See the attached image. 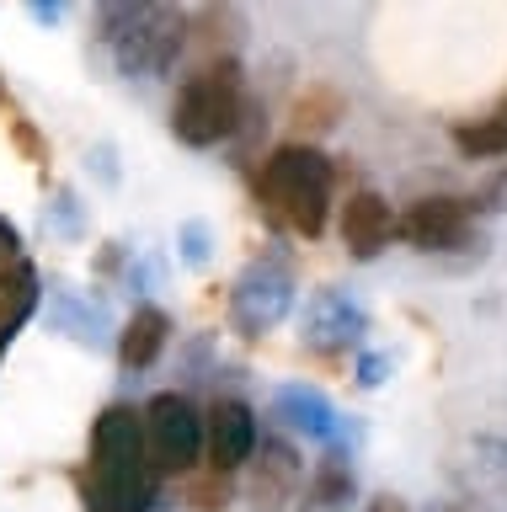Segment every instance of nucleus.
I'll use <instances>...</instances> for the list:
<instances>
[{"mask_svg":"<svg viewBox=\"0 0 507 512\" xmlns=\"http://www.w3.org/2000/svg\"><path fill=\"white\" fill-rule=\"evenodd\" d=\"M166 480L155 475V464L145 454V427L129 400L97 411L91 422V454L75 470V491H81L86 512H150L161 502Z\"/></svg>","mask_w":507,"mask_h":512,"instance_id":"obj_1","label":"nucleus"},{"mask_svg":"<svg viewBox=\"0 0 507 512\" xmlns=\"http://www.w3.org/2000/svg\"><path fill=\"white\" fill-rule=\"evenodd\" d=\"M187 11L155 6V0H113L97 11V38L113 48L118 75L129 80H161L177 70L187 48Z\"/></svg>","mask_w":507,"mask_h":512,"instance_id":"obj_2","label":"nucleus"},{"mask_svg":"<svg viewBox=\"0 0 507 512\" xmlns=\"http://www.w3.org/2000/svg\"><path fill=\"white\" fill-rule=\"evenodd\" d=\"M331 192H337V171H331L326 150H315V144H305V139L278 144V150L262 160L257 198L267 203V214L283 219L294 235L315 240V235L326 230Z\"/></svg>","mask_w":507,"mask_h":512,"instance_id":"obj_3","label":"nucleus"},{"mask_svg":"<svg viewBox=\"0 0 507 512\" xmlns=\"http://www.w3.org/2000/svg\"><path fill=\"white\" fill-rule=\"evenodd\" d=\"M246 118V70L241 59H209L198 64L193 75L182 80L177 102H171V134H177L187 150H214L225 144Z\"/></svg>","mask_w":507,"mask_h":512,"instance_id":"obj_4","label":"nucleus"},{"mask_svg":"<svg viewBox=\"0 0 507 512\" xmlns=\"http://www.w3.org/2000/svg\"><path fill=\"white\" fill-rule=\"evenodd\" d=\"M139 427H145V454H150L161 480L198 470V459H203V411L182 390L150 395V406L139 411Z\"/></svg>","mask_w":507,"mask_h":512,"instance_id":"obj_5","label":"nucleus"},{"mask_svg":"<svg viewBox=\"0 0 507 512\" xmlns=\"http://www.w3.org/2000/svg\"><path fill=\"white\" fill-rule=\"evenodd\" d=\"M294 272L278 256H251V262L235 272L230 283V326L241 336H267L273 326H283L294 310Z\"/></svg>","mask_w":507,"mask_h":512,"instance_id":"obj_6","label":"nucleus"},{"mask_svg":"<svg viewBox=\"0 0 507 512\" xmlns=\"http://www.w3.org/2000/svg\"><path fill=\"white\" fill-rule=\"evenodd\" d=\"M395 235H406L411 251H459L475 235V198L459 192H433L406 208V219H395Z\"/></svg>","mask_w":507,"mask_h":512,"instance_id":"obj_7","label":"nucleus"},{"mask_svg":"<svg viewBox=\"0 0 507 512\" xmlns=\"http://www.w3.org/2000/svg\"><path fill=\"white\" fill-rule=\"evenodd\" d=\"M299 486H305L299 448L278 432H262L257 454L246 459V502L257 512H289V502H299Z\"/></svg>","mask_w":507,"mask_h":512,"instance_id":"obj_8","label":"nucleus"},{"mask_svg":"<svg viewBox=\"0 0 507 512\" xmlns=\"http://www.w3.org/2000/svg\"><path fill=\"white\" fill-rule=\"evenodd\" d=\"M257 438H262V422L257 411L246 406V400H214L209 411H203V459H209L214 475H235L241 464L257 454Z\"/></svg>","mask_w":507,"mask_h":512,"instance_id":"obj_9","label":"nucleus"},{"mask_svg":"<svg viewBox=\"0 0 507 512\" xmlns=\"http://www.w3.org/2000/svg\"><path fill=\"white\" fill-rule=\"evenodd\" d=\"M369 331V310L347 288H315L305 304V347L315 352H358Z\"/></svg>","mask_w":507,"mask_h":512,"instance_id":"obj_10","label":"nucleus"},{"mask_svg":"<svg viewBox=\"0 0 507 512\" xmlns=\"http://www.w3.org/2000/svg\"><path fill=\"white\" fill-rule=\"evenodd\" d=\"M273 416H278L283 432H294V438L321 443V448H342V432H347L342 411L331 406L326 390H315V384H305V379L278 384L273 390Z\"/></svg>","mask_w":507,"mask_h":512,"instance_id":"obj_11","label":"nucleus"},{"mask_svg":"<svg viewBox=\"0 0 507 512\" xmlns=\"http://www.w3.org/2000/svg\"><path fill=\"white\" fill-rule=\"evenodd\" d=\"M390 235H395L390 203L379 198L374 187L347 192V203H342V246H347V256H353V262H374V256L390 246Z\"/></svg>","mask_w":507,"mask_h":512,"instance_id":"obj_12","label":"nucleus"},{"mask_svg":"<svg viewBox=\"0 0 507 512\" xmlns=\"http://www.w3.org/2000/svg\"><path fill=\"white\" fill-rule=\"evenodd\" d=\"M43 310V278L38 267L17 256V262H0V363L17 347V336L27 331V320Z\"/></svg>","mask_w":507,"mask_h":512,"instance_id":"obj_13","label":"nucleus"},{"mask_svg":"<svg viewBox=\"0 0 507 512\" xmlns=\"http://www.w3.org/2000/svg\"><path fill=\"white\" fill-rule=\"evenodd\" d=\"M358 502V470L347 459V448H326L315 459L310 480L299 486V512H347Z\"/></svg>","mask_w":507,"mask_h":512,"instance_id":"obj_14","label":"nucleus"},{"mask_svg":"<svg viewBox=\"0 0 507 512\" xmlns=\"http://www.w3.org/2000/svg\"><path fill=\"white\" fill-rule=\"evenodd\" d=\"M166 342H171V315L161 304H134V315L118 331V368L123 374H139V368H150L161 358Z\"/></svg>","mask_w":507,"mask_h":512,"instance_id":"obj_15","label":"nucleus"},{"mask_svg":"<svg viewBox=\"0 0 507 512\" xmlns=\"http://www.w3.org/2000/svg\"><path fill=\"white\" fill-rule=\"evenodd\" d=\"M454 150L465 160H497V155H507V96L491 112H481V118L454 123Z\"/></svg>","mask_w":507,"mask_h":512,"instance_id":"obj_16","label":"nucleus"},{"mask_svg":"<svg viewBox=\"0 0 507 512\" xmlns=\"http://www.w3.org/2000/svg\"><path fill=\"white\" fill-rule=\"evenodd\" d=\"M475 454V486H481L491 496V512H507V438H491V432H481V438L470 443Z\"/></svg>","mask_w":507,"mask_h":512,"instance_id":"obj_17","label":"nucleus"},{"mask_svg":"<svg viewBox=\"0 0 507 512\" xmlns=\"http://www.w3.org/2000/svg\"><path fill=\"white\" fill-rule=\"evenodd\" d=\"M0 123H6L11 144H17V155L27 160V166H49V139L33 128V118L17 107V96H11L6 86H0Z\"/></svg>","mask_w":507,"mask_h":512,"instance_id":"obj_18","label":"nucleus"},{"mask_svg":"<svg viewBox=\"0 0 507 512\" xmlns=\"http://www.w3.org/2000/svg\"><path fill=\"white\" fill-rule=\"evenodd\" d=\"M342 91H331V86H310V91H299L294 96V128L299 134H321V128H331L342 118Z\"/></svg>","mask_w":507,"mask_h":512,"instance_id":"obj_19","label":"nucleus"},{"mask_svg":"<svg viewBox=\"0 0 507 512\" xmlns=\"http://www.w3.org/2000/svg\"><path fill=\"white\" fill-rule=\"evenodd\" d=\"M187 507L193 512H225L230 507V475H187Z\"/></svg>","mask_w":507,"mask_h":512,"instance_id":"obj_20","label":"nucleus"},{"mask_svg":"<svg viewBox=\"0 0 507 512\" xmlns=\"http://www.w3.org/2000/svg\"><path fill=\"white\" fill-rule=\"evenodd\" d=\"M177 240H182V262H193V267L209 262V224L203 219H187Z\"/></svg>","mask_w":507,"mask_h":512,"instance_id":"obj_21","label":"nucleus"},{"mask_svg":"<svg viewBox=\"0 0 507 512\" xmlns=\"http://www.w3.org/2000/svg\"><path fill=\"white\" fill-rule=\"evenodd\" d=\"M390 374H395V363L385 358V352H358V384L363 390H379Z\"/></svg>","mask_w":507,"mask_h":512,"instance_id":"obj_22","label":"nucleus"},{"mask_svg":"<svg viewBox=\"0 0 507 512\" xmlns=\"http://www.w3.org/2000/svg\"><path fill=\"white\" fill-rule=\"evenodd\" d=\"M502 208H507V166L481 187V203H475V214H502Z\"/></svg>","mask_w":507,"mask_h":512,"instance_id":"obj_23","label":"nucleus"},{"mask_svg":"<svg viewBox=\"0 0 507 512\" xmlns=\"http://www.w3.org/2000/svg\"><path fill=\"white\" fill-rule=\"evenodd\" d=\"M17 256H22V230L0 214V262H17Z\"/></svg>","mask_w":507,"mask_h":512,"instance_id":"obj_24","label":"nucleus"},{"mask_svg":"<svg viewBox=\"0 0 507 512\" xmlns=\"http://www.w3.org/2000/svg\"><path fill=\"white\" fill-rule=\"evenodd\" d=\"M363 512H411V507H406L395 491H379V496H369V502H363Z\"/></svg>","mask_w":507,"mask_h":512,"instance_id":"obj_25","label":"nucleus"},{"mask_svg":"<svg viewBox=\"0 0 507 512\" xmlns=\"http://www.w3.org/2000/svg\"><path fill=\"white\" fill-rule=\"evenodd\" d=\"M433 512H491L481 496H454V502H438Z\"/></svg>","mask_w":507,"mask_h":512,"instance_id":"obj_26","label":"nucleus"},{"mask_svg":"<svg viewBox=\"0 0 507 512\" xmlns=\"http://www.w3.org/2000/svg\"><path fill=\"white\" fill-rule=\"evenodd\" d=\"M27 11H33L38 22H59V16H65V6H43V0H38V6H27Z\"/></svg>","mask_w":507,"mask_h":512,"instance_id":"obj_27","label":"nucleus"}]
</instances>
